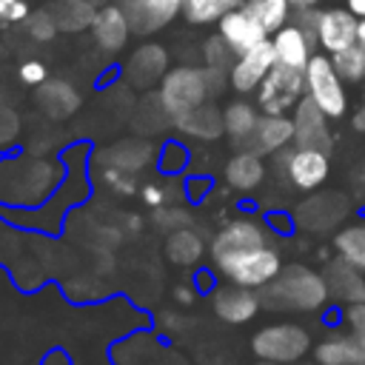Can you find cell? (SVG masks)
I'll list each match as a JSON object with an SVG mask.
<instances>
[{
  "label": "cell",
  "instance_id": "11",
  "mask_svg": "<svg viewBox=\"0 0 365 365\" xmlns=\"http://www.w3.org/2000/svg\"><path fill=\"white\" fill-rule=\"evenodd\" d=\"M328 114L305 94L294 108V143L302 148H322L331 151V131Z\"/></svg>",
  "mask_w": 365,
  "mask_h": 365
},
{
  "label": "cell",
  "instance_id": "6",
  "mask_svg": "<svg viewBox=\"0 0 365 365\" xmlns=\"http://www.w3.org/2000/svg\"><path fill=\"white\" fill-rule=\"evenodd\" d=\"M220 271L228 274V279L237 282V285H245V288H265V285L282 271V259H279L277 248L262 245V248H254V251H248V254L234 257V259L225 262Z\"/></svg>",
  "mask_w": 365,
  "mask_h": 365
},
{
  "label": "cell",
  "instance_id": "3",
  "mask_svg": "<svg viewBox=\"0 0 365 365\" xmlns=\"http://www.w3.org/2000/svg\"><path fill=\"white\" fill-rule=\"evenodd\" d=\"M251 351L259 359L291 365V362H299L311 351V334L297 322H274L254 334Z\"/></svg>",
  "mask_w": 365,
  "mask_h": 365
},
{
  "label": "cell",
  "instance_id": "1",
  "mask_svg": "<svg viewBox=\"0 0 365 365\" xmlns=\"http://www.w3.org/2000/svg\"><path fill=\"white\" fill-rule=\"evenodd\" d=\"M265 308H285V311H319L328 299L325 274H317L308 265H285L259 294Z\"/></svg>",
  "mask_w": 365,
  "mask_h": 365
},
{
  "label": "cell",
  "instance_id": "39",
  "mask_svg": "<svg viewBox=\"0 0 365 365\" xmlns=\"http://www.w3.org/2000/svg\"><path fill=\"white\" fill-rule=\"evenodd\" d=\"M20 131V117L9 108V106H0V145H9Z\"/></svg>",
  "mask_w": 365,
  "mask_h": 365
},
{
  "label": "cell",
  "instance_id": "13",
  "mask_svg": "<svg viewBox=\"0 0 365 365\" xmlns=\"http://www.w3.org/2000/svg\"><path fill=\"white\" fill-rule=\"evenodd\" d=\"M294 143V117L285 114H262L257 128L248 140H242L237 148H248L257 154H279L285 145Z\"/></svg>",
  "mask_w": 365,
  "mask_h": 365
},
{
  "label": "cell",
  "instance_id": "26",
  "mask_svg": "<svg viewBox=\"0 0 365 365\" xmlns=\"http://www.w3.org/2000/svg\"><path fill=\"white\" fill-rule=\"evenodd\" d=\"M51 14L60 31H83L91 29L97 17V6H91L88 0H54Z\"/></svg>",
  "mask_w": 365,
  "mask_h": 365
},
{
  "label": "cell",
  "instance_id": "27",
  "mask_svg": "<svg viewBox=\"0 0 365 365\" xmlns=\"http://www.w3.org/2000/svg\"><path fill=\"white\" fill-rule=\"evenodd\" d=\"M222 123H225V134L234 140V145H240V143L248 140L251 131L257 128L259 114H257V108H254L251 103L234 100V103H228V106L222 108Z\"/></svg>",
  "mask_w": 365,
  "mask_h": 365
},
{
  "label": "cell",
  "instance_id": "17",
  "mask_svg": "<svg viewBox=\"0 0 365 365\" xmlns=\"http://www.w3.org/2000/svg\"><path fill=\"white\" fill-rule=\"evenodd\" d=\"M274 51H277V63H285L291 68H302L308 66V60L314 57V43L317 37L308 34L302 26L297 23H285L279 31H274Z\"/></svg>",
  "mask_w": 365,
  "mask_h": 365
},
{
  "label": "cell",
  "instance_id": "25",
  "mask_svg": "<svg viewBox=\"0 0 365 365\" xmlns=\"http://www.w3.org/2000/svg\"><path fill=\"white\" fill-rule=\"evenodd\" d=\"M336 197H339V194H319V197H311V200L302 202V208L297 211V220H299L305 228H311V231H325V228H331V225L339 222V220L345 217V211H348V208H336V211L328 208Z\"/></svg>",
  "mask_w": 365,
  "mask_h": 365
},
{
  "label": "cell",
  "instance_id": "21",
  "mask_svg": "<svg viewBox=\"0 0 365 365\" xmlns=\"http://www.w3.org/2000/svg\"><path fill=\"white\" fill-rule=\"evenodd\" d=\"M174 125L180 131H185L188 137H197V140H217L225 131L222 111L214 103H200L197 108L174 117Z\"/></svg>",
  "mask_w": 365,
  "mask_h": 365
},
{
  "label": "cell",
  "instance_id": "32",
  "mask_svg": "<svg viewBox=\"0 0 365 365\" xmlns=\"http://www.w3.org/2000/svg\"><path fill=\"white\" fill-rule=\"evenodd\" d=\"M331 60H334V66L345 83H362L365 80V48L359 43L331 54Z\"/></svg>",
  "mask_w": 365,
  "mask_h": 365
},
{
  "label": "cell",
  "instance_id": "8",
  "mask_svg": "<svg viewBox=\"0 0 365 365\" xmlns=\"http://www.w3.org/2000/svg\"><path fill=\"white\" fill-rule=\"evenodd\" d=\"M277 66V51H274V40H262L257 46H251L248 51L237 54L231 71H228V80H231V88L240 91V94H248V91H257L259 83L265 80V74Z\"/></svg>",
  "mask_w": 365,
  "mask_h": 365
},
{
  "label": "cell",
  "instance_id": "2",
  "mask_svg": "<svg viewBox=\"0 0 365 365\" xmlns=\"http://www.w3.org/2000/svg\"><path fill=\"white\" fill-rule=\"evenodd\" d=\"M305 94L331 117L339 120L348 114L345 80L339 77L331 54H314L305 66Z\"/></svg>",
  "mask_w": 365,
  "mask_h": 365
},
{
  "label": "cell",
  "instance_id": "43",
  "mask_svg": "<svg viewBox=\"0 0 365 365\" xmlns=\"http://www.w3.org/2000/svg\"><path fill=\"white\" fill-rule=\"evenodd\" d=\"M345 6H348L356 17H365V0H345Z\"/></svg>",
  "mask_w": 365,
  "mask_h": 365
},
{
  "label": "cell",
  "instance_id": "23",
  "mask_svg": "<svg viewBox=\"0 0 365 365\" xmlns=\"http://www.w3.org/2000/svg\"><path fill=\"white\" fill-rule=\"evenodd\" d=\"M151 154H154V148H151L148 140L131 137V140H120V143L103 148L100 151V160L106 165H114V168H123V171H131L134 174V171H140V168L148 165Z\"/></svg>",
  "mask_w": 365,
  "mask_h": 365
},
{
  "label": "cell",
  "instance_id": "4",
  "mask_svg": "<svg viewBox=\"0 0 365 365\" xmlns=\"http://www.w3.org/2000/svg\"><path fill=\"white\" fill-rule=\"evenodd\" d=\"M205 97H211L205 68L180 66V68H171L160 83V103L171 120L197 108L200 103H205Z\"/></svg>",
  "mask_w": 365,
  "mask_h": 365
},
{
  "label": "cell",
  "instance_id": "15",
  "mask_svg": "<svg viewBox=\"0 0 365 365\" xmlns=\"http://www.w3.org/2000/svg\"><path fill=\"white\" fill-rule=\"evenodd\" d=\"M259 305H262L259 294H254L251 288L237 285V282L214 291V311L222 322H231V325H242V322L254 319Z\"/></svg>",
  "mask_w": 365,
  "mask_h": 365
},
{
  "label": "cell",
  "instance_id": "38",
  "mask_svg": "<svg viewBox=\"0 0 365 365\" xmlns=\"http://www.w3.org/2000/svg\"><path fill=\"white\" fill-rule=\"evenodd\" d=\"M29 3L26 0H0V23H26Z\"/></svg>",
  "mask_w": 365,
  "mask_h": 365
},
{
  "label": "cell",
  "instance_id": "20",
  "mask_svg": "<svg viewBox=\"0 0 365 365\" xmlns=\"http://www.w3.org/2000/svg\"><path fill=\"white\" fill-rule=\"evenodd\" d=\"M317 365H365V345L351 331H334L314 348Z\"/></svg>",
  "mask_w": 365,
  "mask_h": 365
},
{
  "label": "cell",
  "instance_id": "31",
  "mask_svg": "<svg viewBox=\"0 0 365 365\" xmlns=\"http://www.w3.org/2000/svg\"><path fill=\"white\" fill-rule=\"evenodd\" d=\"M242 3L245 0H182V14L188 23H214Z\"/></svg>",
  "mask_w": 365,
  "mask_h": 365
},
{
  "label": "cell",
  "instance_id": "29",
  "mask_svg": "<svg viewBox=\"0 0 365 365\" xmlns=\"http://www.w3.org/2000/svg\"><path fill=\"white\" fill-rule=\"evenodd\" d=\"M165 254L177 265H194L202 257V240L188 225L185 228H177V231H171V237L165 242Z\"/></svg>",
  "mask_w": 365,
  "mask_h": 365
},
{
  "label": "cell",
  "instance_id": "48",
  "mask_svg": "<svg viewBox=\"0 0 365 365\" xmlns=\"http://www.w3.org/2000/svg\"><path fill=\"white\" fill-rule=\"evenodd\" d=\"M257 365H279V362H268V359H259Z\"/></svg>",
  "mask_w": 365,
  "mask_h": 365
},
{
  "label": "cell",
  "instance_id": "12",
  "mask_svg": "<svg viewBox=\"0 0 365 365\" xmlns=\"http://www.w3.org/2000/svg\"><path fill=\"white\" fill-rule=\"evenodd\" d=\"M120 6L134 34H154L182 11V0H123Z\"/></svg>",
  "mask_w": 365,
  "mask_h": 365
},
{
  "label": "cell",
  "instance_id": "19",
  "mask_svg": "<svg viewBox=\"0 0 365 365\" xmlns=\"http://www.w3.org/2000/svg\"><path fill=\"white\" fill-rule=\"evenodd\" d=\"M325 282L331 291V299L351 305V302H365V274L354 265H348L342 257L331 259L325 268Z\"/></svg>",
  "mask_w": 365,
  "mask_h": 365
},
{
  "label": "cell",
  "instance_id": "45",
  "mask_svg": "<svg viewBox=\"0 0 365 365\" xmlns=\"http://www.w3.org/2000/svg\"><path fill=\"white\" fill-rule=\"evenodd\" d=\"M319 0H291V6L294 9H311V6H317Z\"/></svg>",
  "mask_w": 365,
  "mask_h": 365
},
{
  "label": "cell",
  "instance_id": "47",
  "mask_svg": "<svg viewBox=\"0 0 365 365\" xmlns=\"http://www.w3.org/2000/svg\"><path fill=\"white\" fill-rule=\"evenodd\" d=\"M88 3H91V6H97V9H100V6H106V3H111V0H88Z\"/></svg>",
  "mask_w": 365,
  "mask_h": 365
},
{
  "label": "cell",
  "instance_id": "37",
  "mask_svg": "<svg viewBox=\"0 0 365 365\" xmlns=\"http://www.w3.org/2000/svg\"><path fill=\"white\" fill-rule=\"evenodd\" d=\"M342 322H345V331H351L356 339H362V336H365V302H351V305H345Z\"/></svg>",
  "mask_w": 365,
  "mask_h": 365
},
{
  "label": "cell",
  "instance_id": "24",
  "mask_svg": "<svg viewBox=\"0 0 365 365\" xmlns=\"http://www.w3.org/2000/svg\"><path fill=\"white\" fill-rule=\"evenodd\" d=\"M37 103L48 117L63 120V117H68L80 108V94L66 80H46V83H40Z\"/></svg>",
  "mask_w": 365,
  "mask_h": 365
},
{
  "label": "cell",
  "instance_id": "22",
  "mask_svg": "<svg viewBox=\"0 0 365 365\" xmlns=\"http://www.w3.org/2000/svg\"><path fill=\"white\" fill-rule=\"evenodd\" d=\"M225 180L231 188L237 191H254L262 180H265V163H262V154L257 151H248V148H240L228 165H225Z\"/></svg>",
  "mask_w": 365,
  "mask_h": 365
},
{
  "label": "cell",
  "instance_id": "5",
  "mask_svg": "<svg viewBox=\"0 0 365 365\" xmlns=\"http://www.w3.org/2000/svg\"><path fill=\"white\" fill-rule=\"evenodd\" d=\"M305 97V71L277 63L257 88V106L262 114H288Z\"/></svg>",
  "mask_w": 365,
  "mask_h": 365
},
{
  "label": "cell",
  "instance_id": "36",
  "mask_svg": "<svg viewBox=\"0 0 365 365\" xmlns=\"http://www.w3.org/2000/svg\"><path fill=\"white\" fill-rule=\"evenodd\" d=\"M103 180H106V185H108L111 191H117V194H134V191H137L131 171H123V168L106 165V171H103Z\"/></svg>",
  "mask_w": 365,
  "mask_h": 365
},
{
  "label": "cell",
  "instance_id": "9",
  "mask_svg": "<svg viewBox=\"0 0 365 365\" xmlns=\"http://www.w3.org/2000/svg\"><path fill=\"white\" fill-rule=\"evenodd\" d=\"M268 245V237L262 231V225L251 222V220H234L228 222L211 242V257L217 262V268H222L225 262H231L240 254H248L254 248Z\"/></svg>",
  "mask_w": 365,
  "mask_h": 365
},
{
  "label": "cell",
  "instance_id": "7",
  "mask_svg": "<svg viewBox=\"0 0 365 365\" xmlns=\"http://www.w3.org/2000/svg\"><path fill=\"white\" fill-rule=\"evenodd\" d=\"M279 168L285 171V177H288V182L294 188H299V191H317L328 180L331 163H328V151L297 145V148L279 154Z\"/></svg>",
  "mask_w": 365,
  "mask_h": 365
},
{
  "label": "cell",
  "instance_id": "41",
  "mask_svg": "<svg viewBox=\"0 0 365 365\" xmlns=\"http://www.w3.org/2000/svg\"><path fill=\"white\" fill-rule=\"evenodd\" d=\"M143 200L148 202V205H165V191L163 188H157V185H145L143 188Z\"/></svg>",
  "mask_w": 365,
  "mask_h": 365
},
{
  "label": "cell",
  "instance_id": "44",
  "mask_svg": "<svg viewBox=\"0 0 365 365\" xmlns=\"http://www.w3.org/2000/svg\"><path fill=\"white\" fill-rule=\"evenodd\" d=\"M356 43L365 48V17H359V31H356Z\"/></svg>",
  "mask_w": 365,
  "mask_h": 365
},
{
  "label": "cell",
  "instance_id": "49",
  "mask_svg": "<svg viewBox=\"0 0 365 365\" xmlns=\"http://www.w3.org/2000/svg\"><path fill=\"white\" fill-rule=\"evenodd\" d=\"M359 342H362V345H365V336H362V339H359Z\"/></svg>",
  "mask_w": 365,
  "mask_h": 365
},
{
  "label": "cell",
  "instance_id": "14",
  "mask_svg": "<svg viewBox=\"0 0 365 365\" xmlns=\"http://www.w3.org/2000/svg\"><path fill=\"white\" fill-rule=\"evenodd\" d=\"M217 23H220L222 40L234 48V54H242V51H248L251 46H257V43H262V40L268 37V31L262 29V23H259L245 6H240V9L228 11V14H222Z\"/></svg>",
  "mask_w": 365,
  "mask_h": 365
},
{
  "label": "cell",
  "instance_id": "30",
  "mask_svg": "<svg viewBox=\"0 0 365 365\" xmlns=\"http://www.w3.org/2000/svg\"><path fill=\"white\" fill-rule=\"evenodd\" d=\"M242 6L262 23V29H265L268 34L279 31V29L288 23L291 9H294L291 0H245Z\"/></svg>",
  "mask_w": 365,
  "mask_h": 365
},
{
  "label": "cell",
  "instance_id": "18",
  "mask_svg": "<svg viewBox=\"0 0 365 365\" xmlns=\"http://www.w3.org/2000/svg\"><path fill=\"white\" fill-rule=\"evenodd\" d=\"M165 66H168V51L163 46H157V43H145L128 57L125 80L131 86H137V88H148L160 77H165Z\"/></svg>",
  "mask_w": 365,
  "mask_h": 365
},
{
  "label": "cell",
  "instance_id": "46",
  "mask_svg": "<svg viewBox=\"0 0 365 365\" xmlns=\"http://www.w3.org/2000/svg\"><path fill=\"white\" fill-rule=\"evenodd\" d=\"M177 299H180V302H191L194 297H191V291H188V288H177Z\"/></svg>",
  "mask_w": 365,
  "mask_h": 365
},
{
  "label": "cell",
  "instance_id": "10",
  "mask_svg": "<svg viewBox=\"0 0 365 365\" xmlns=\"http://www.w3.org/2000/svg\"><path fill=\"white\" fill-rule=\"evenodd\" d=\"M356 31H359V17L345 6V9H325L319 11V23H317V43L325 54H336L348 46L356 43Z\"/></svg>",
  "mask_w": 365,
  "mask_h": 365
},
{
  "label": "cell",
  "instance_id": "34",
  "mask_svg": "<svg viewBox=\"0 0 365 365\" xmlns=\"http://www.w3.org/2000/svg\"><path fill=\"white\" fill-rule=\"evenodd\" d=\"M202 54H205V66L208 68H220V71H231V57H237L234 54V48L222 40V34H217V37H211L205 46H202Z\"/></svg>",
  "mask_w": 365,
  "mask_h": 365
},
{
  "label": "cell",
  "instance_id": "33",
  "mask_svg": "<svg viewBox=\"0 0 365 365\" xmlns=\"http://www.w3.org/2000/svg\"><path fill=\"white\" fill-rule=\"evenodd\" d=\"M26 31H29L31 40L48 43V40H54V34H57L60 29H57V20H54L51 9H37V11H29V17H26Z\"/></svg>",
  "mask_w": 365,
  "mask_h": 365
},
{
  "label": "cell",
  "instance_id": "16",
  "mask_svg": "<svg viewBox=\"0 0 365 365\" xmlns=\"http://www.w3.org/2000/svg\"><path fill=\"white\" fill-rule=\"evenodd\" d=\"M91 34H94V43L103 51L117 54L128 43V34H131V23H128L123 6H114V3L100 6L97 9V17L91 23Z\"/></svg>",
  "mask_w": 365,
  "mask_h": 365
},
{
  "label": "cell",
  "instance_id": "42",
  "mask_svg": "<svg viewBox=\"0 0 365 365\" xmlns=\"http://www.w3.org/2000/svg\"><path fill=\"white\" fill-rule=\"evenodd\" d=\"M351 125L365 134V88H362V103H359V108H356L354 117H351Z\"/></svg>",
  "mask_w": 365,
  "mask_h": 365
},
{
  "label": "cell",
  "instance_id": "28",
  "mask_svg": "<svg viewBox=\"0 0 365 365\" xmlns=\"http://www.w3.org/2000/svg\"><path fill=\"white\" fill-rule=\"evenodd\" d=\"M334 248H336V257H342L348 265L365 274V222H351L339 228L334 237Z\"/></svg>",
  "mask_w": 365,
  "mask_h": 365
},
{
  "label": "cell",
  "instance_id": "35",
  "mask_svg": "<svg viewBox=\"0 0 365 365\" xmlns=\"http://www.w3.org/2000/svg\"><path fill=\"white\" fill-rule=\"evenodd\" d=\"M154 220H157V225L160 228H165V231H177V228H185L188 222H191V214L185 211V208H180V205H157L154 208Z\"/></svg>",
  "mask_w": 365,
  "mask_h": 365
},
{
  "label": "cell",
  "instance_id": "40",
  "mask_svg": "<svg viewBox=\"0 0 365 365\" xmlns=\"http://www.w3.org/2000/svg\"><path fill=\"white\" fill-rule=\"evenodd\" d=\"M17 77L26 83V86H40L46 83V66L40 60H26L20 68H17Z\"/></svg>",
  "mask_w": 365,
  "mask_h": 365
}]
</instances>
